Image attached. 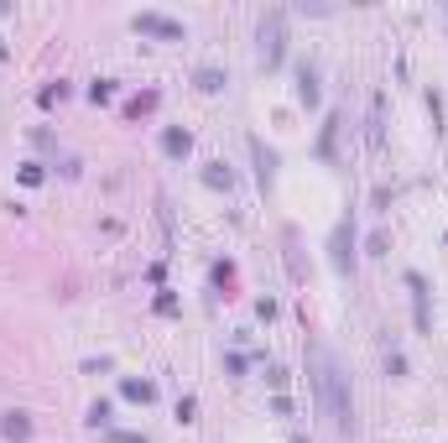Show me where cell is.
<instances>
[{"instance_id":"1","label":"cell","mask_w":448,"mask_h":443,"mask_svg":"<svg viewBox=\"0 0 448 443\" xmlns=\"http://www.w3.org/2000/svg\"><path fill=\"white\" fill-rule=\"evenodd\" d=\"M313 371H318L313 381H318V397H323V412H329L334 433L349 438V433H354V402H349V386H344L339 360H334L329 350H313Z\"/></svg>"},{"instance_id":"8","label":"cell","mask_w":448,"mask_h":443,"mask_svg":"<svg viewBox=\"0 0 448 443\" xmlns=\"http://www.w3.org/2000/svg\"><path fill=\"white\" fill-rule=\"evenodd\" d=\"M83 422H89V428H105V422H110V407H105V402H94V407H89V417H83Z\"/></svg>"},{"instance_id":"12","label":"cell","mask_w":448,"mask_h":443,"mask_svg":"<svg viewBox=\"0 0 448 443\" xmlns=\"http://www.w3.org/2000/svg\"><path fill=\"white\" fill-rule=\"evenodd\" d=\"M110 443H141V438H136V433H115Z\"/></svg>"},{"instance_id":"2","label":"cell","mask_w":448,"mask_h":443,"mask_svg":"<svg viewBox=\"0 0 448 443\" xmlns=\"http://www.w3.org/2000/svg\"><path fill=\"white\" fill-rule=\"evenodd\" d=\"M261 63H266V68L282 63V11H272L261 21Z\"/></svg>"},{"instance_id":"6","label":"cell","mask_w":448,"mask_h":443,"mask_svg":"<svg viewBox=\"0 0 448 443\" xmlns=\"http://www.w3.org/2000/svg\"><path fill=\"white\" fill-rule=\"evenodd\" d=\"M162 146H167V157H188V130H167Z\"/></svg>"},{"instance_id":"11","label":"cell","mask_w":448,"mask_h":443,"mask_svg":"<svg viewBox=\"0 0 448 443\" xmlns=\"http://www.w3.org/2000/svg\"><path fill=\"white\" fill-rule=\"evenodd\" d=\"M203 177H209V188H230V173H219V167H209Z\"/></svg>"},{"instance_id":"4","label":"cell","mask_w":448,"mask_h":443,"mask_svg":"<svg viewBox=\"0 0 448 443\" xmlns=\"http://www.w3.org/2000/svg\"><path fill=\"white\" fill-rule=\"evenodd\" d=\"M0 433H6L11 443L32 438V417H26V412H6V422H0Z\"/></svg>"},{"instance_id":"7","label":"cell","mask_w":448,"mask_h":443,"mask_svg":"<svg viewBox=\"0 0 448 443\" xmlns=\"http://www.w3.org/2000/svg\"><path fill=\"white\" fill-rule=\"evenodd\" d=\"M125 397L130 402H152V386H146V381H125Z\"/></svg>"},{"instance_id":"5","label":"cell","mask_w":448,"mask_h":443,"mask_svg":"<svg viewBox=\"0 0 448 443\" xmlns=\"http://www.w3.org/2000/svg\"><path fill=\"white\" fill-rule=\"evenodd\" d=\"M250 152H256V162H261V188H272V177H276V157L261 146V141H250Z\"/></svg>"},{"instance_id":"10","label":"cell","mask_w":448,"mask_h":443,"mask_svg":"<svg viewBox=\"0 0 448 443\" xmlns=\"http://www.w3.org/2000/svg\"><path fill=\"white\" fill-rule=\"evenodd\" d=\"M219 83H224V79H219L214 68H203V73H198V89H219Z\"/></svg>"},{"instance_id":"9","label":"cell","mask_w":448,"mask_h":443,"mask_svg":"<svg viewBox=\"0 0 448 443\" xmlns=\"http://www.w3.org/2000/svg\"><path fill=\"white\" fill-rule=\"evenodd\" d=\"M303 99H307V105L318 99V83H313V73H307V68H303Z\"/></svg>"},{"instance_id":"3","label":"cell","mask_w":448,"mask_h":443,"mask_svg":"<svg viewBox=\"0 0 448 443\" xmlns=\"http://www.w3.org/2000/svg\"><path fill=\"white\" fill-rule=\"evenodd\" d=\"M136 32H146V37H167V42H183V26H177L172 16H156V11H141V16H136Z\"/></svg>"}]
</instances>
